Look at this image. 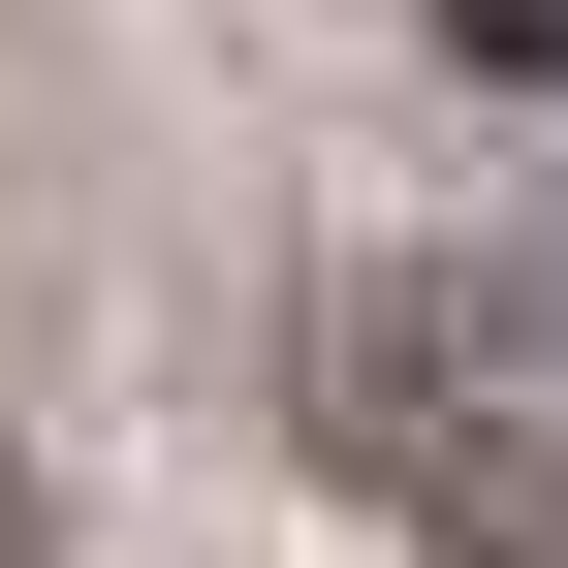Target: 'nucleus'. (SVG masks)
<instances>
[{"mask_svg": "<svg viewBox=\"0 0 568 568\" xmlns=\"http://www.w3.org/2000/svg\"><path fill=\"white\" fill-rule=\"evenodd\" d=\"M316 443H347V506L410 568H568V379L506 316H443V284H347L316 316Z\"/></svg>", "mask_w": 568, "mask_h": 568, "instance_id": "nucleus-1", "label": "nucleus"}, {"mask_svg": "<svg viewBox=\"0 0 568 568\" xmlns=\"http://www.w3.org/2000/svg\"><path fill=\"white\" fill-rule=\"evenodd\" d=\"M0 568H63V537H32V506H0Z\"/></svg>", "mask_w": 568, "mask_h": 568, "instance_id": "nucleus-3", "label": "nucleus"}, {"mask_svg": "<svg viewBox=\"0 0 568 568\" xmlns=\"http://www.w3.org/2000/svg\"><path fill=\"white\" fill-rule=\"evenodd\" d=\"M443 63H506V95H568V0H443Z\"/></svg>", "mask_w": 568, "mask_h": 568, "instance_id": "nucleus-2", "label": "nucleus"}]
</instances>
